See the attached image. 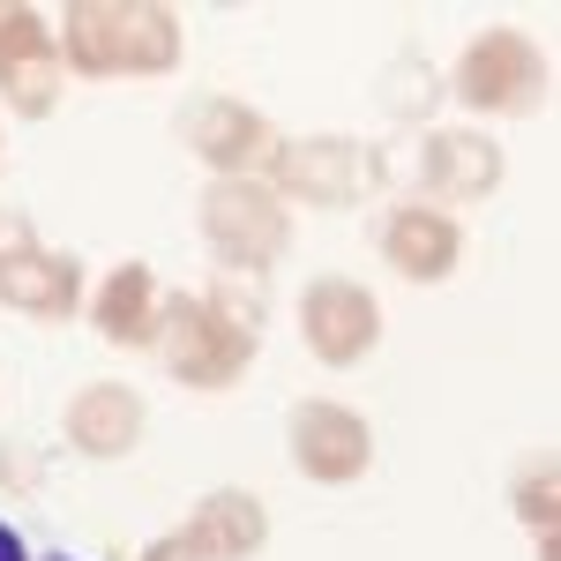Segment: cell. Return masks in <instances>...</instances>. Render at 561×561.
I'll list each match as a JSON object with an SVG mask.
<instances>
[{"mask_svg": "<svg viewBox=\"0 0 561 561\" xmlns=\"http://www.w3.org/2000/svg\"><path fill=\"white\" fill-rule=\"evenodd\" d=\"M60 45L83 76H173L180 15L158 0H76L60 15Z\"/></svg>", "mask_w": 561, "mask_h": 561, "instance_id": "cell-1", "label": "cell"}, {"mask_svg": "<svg viewBox=\"0 0 561 561\" xmlns=\"http://www.w3.org/2000/svg\"><path fill=\"white\" fill-rule=\"evenodd\" d=\"M203 240L217 248L225 270L262 277L270 262L285 255L293 217H285V203H277L270 180H210V187H203Z\"/></svg>", "mask_w": 561, "mask_h": 561, "instance_id": "cell-2", "label": "cell"}, {"mask_svg": "<svg viewBox=\"0 0 561 561\" xmlns=\"http://www.w3.org/2000/svg\"><path fill=\"white\" fill-rule=\"evenodd\" d=\"M158 345H165V367H173L187 389H225V382H240V367L255 359L262 337H248V330H232L225 314H210L203 293H180V300H165Z\"/></svg>", "mask_w": 561, "mask_h": 561, "instance_id": "cell-3", "label": "cell"}, {"mask_svg": "<svg viewBox=\"0 0 561 561\" xmlns=\"http://www.w3.org/2000/svg\"><path fill=\"white\" fill-rule=\"evenodd\" d=\"M457 98L472 113H539L547 105V53L524 31H486L457 60Z\"/></svg>", "mask_w": 561, "mask_h": 561, "instance_id": "cell-4", "label": "cell"}, {"mask_svg": "<svg viewBox=\"0 0 561 561\" xmlns=\"http://www.w3.org/2000/svg\"><path fill=\"white\" fill-rule=\"evenodd\" d=\"M277 203H314V210H345L359 187L375 180V158L345 142V135H307V142H277V158L262 165Z\"/></svg>", "mask_w": 561, "mask_h": 561, "instance_id": "cell-5", "label": "cell"}, {"mask_svg": "<svg viewBox=\"0 0 561 561\" xmlns=\"http://www.w3.org/2000/svg\"><path fill=\"white\" fill-rule=\"evenodd\" d=\"M180 142H187L217 180H255L262 165L277 158V128L262 121L255 105H240V98H195V105L180 113Z\"/></svg>", "mask_w": 561, "mask_h": 561, "instance_id": "cell-6", "label": "cell"}, {"mask_svg": "<svg viewBox=\"0 0 561 561\" xmlns=\"http://www.w3.org/2000/svg\"><path fill=\"white\" fill-rule=\"evenodd\" d=\"M300 337L314 359H330V367H352V359H367L375 337H382V307L367 285H352V277H314L300 300Z\"/></svg>", "mask_w": 561, "mask_h": 561, "instance_id": "cell-7", "label": "cell"}, {"mask_svg": "<svg viewBox=\"0 0 561 561\" xmlns=\"http://www.w3.org/2000/svg\"><path fill=\"white\" fill-rule=\"evenodd\" d=\"M0 98L23 121H45L60 105V45L38 8H0Z\"/></svg>", "mask_w": 561, "mask_h": 561, "instance_id": "cell-8", "label": "cell"}, {"mask_svg": "<svg viewBox=\"0 0 561 561\" xmlns=\"http://www.w3.org/2000/svg\"><path fill=\"white\" fill-rule=\"evenodd\" d=\"M293 465L322 486H345L375 465V434L352 404H330V397H307L293 404Z\"/></svg>", "mask_w": 561, "mask_h": 561, "instance_id": "cell-9", "label": "cell"}, {"mask_svg": "<svg viewBox=\"0 0 561 561\" xmlns=\"http://www.w3.org/2000/svg\"><path fill=\"white\" fill-rule=\"evenodd\" d=\"M382 255H389L397 277H412V285H442V277L457 270V255H465V232H457L442 210H427V203H404V210L382 225Z\"/></svg>", "mask_w": 561, "mask_h": 561, "instance_id": "cell-10", "label": "cell"}, {"mask_svg": "<svg viewBox=\"0 0 561 561\" xmlns=\"http://www.w3.org/2000/svg\"><path fill=\"white\" fill-rule=\"evenodd\" d=\"M262 539H270V517H262L255 494H240V486L210 494V502L187 517V531H180L187 561H248Z\"/></svg>", "mask_w": 561, "mask_h": 561, "instance_id": "cell-11", "label": "cell"}, {"mask_svg": "<svg viewBox=\"0 0 561 561\" xmlns=\"http://www.w3.org/2000/svg\"><path fill=\"white\" fill-rule=\"evenodd\" d=\"M98 337L105 345H158V330H165V293H158V277L142 270V262H121L105 285H98Z\"/></svg>", "mask_w": 561, "mask_h": 561, "instance_id": "cell-12", "label": "cell"}, {"mask_svg": "<svg viewBox=\"0 0 561 561\" xmlns=\"http://www.w3.org/2000/svg\"><path fill=\"white\" fill-rule=\"evenodd\" d=\"M502 187V150L472 128H442L427 135V195L442 203H479Z\"/></svg>", "mask_w": 561, "mask_h": 561, "instance_id": "cell-13", "label": "cell"}, {"mask_svg": "<svg viewBox=\"0 0 561 561\" xmlns=\"http://www.w3.org/2000/svg\"><path fill=\"white\" fill-rule=\"evenodd\" d=\"M68 442L83 457H128L135 442H142V397L128 382H90L68 404Z\"/></svg>", "mask_w": 561, "mask_h": 561, "instance_id": "cell-14", "label": "cell"}, {"mask_svg": "<svg viewBox=\"0 0 561 561\" xmlns=\"http://www.w3.org/2000/svg\"><path fill=\"white\" fill-rule=\"evenodd\" d=\"M0 300L23 307V314H68L83 300V277L68 255H45V248H23V255L0 262Z\"/></svg>", "mask_w": 561, "mask_h": 561, "instance_id": "cell-15", "label": "cell"}, {"mask_svg": "<svg viewBox=\"0 0 561 561\" xmlns=\"http://www.w3.org/2000/svg\"><path fill=\"white\" fill-rule=\"evenodd\" d=\"M203 300H210V314H225L232 330L262 337V277H248V270H217V285L203 293Z\"/></svg>", "mask_w": 561, "mask_h": 561, "instance_id": "cell-16", "label": "cell"}, {"mask_svg": "<svg viewBox=\"0 0 561 561\" xmlns=\"http://www.w3.org/2000/svg\"><path fill=\"white\" fill-rule=\"evenodd\" d=\"M517 517L539 531V539H554V524H561V479L554 465H531V472L517 479Z\"/></svg>", "mask_w": 561, "mask_h": 561, "instance_id": "cell-17", "label": "cell"}, {"mask_svg": "<svg viewBox=\"0 0 561 561\" xmlns=\"http://www.w3.org/2000/svg\"><path fill=\"white\" fill-rule=\"evenodd\" d=\"M23 248H38V240H31V225H23L15 210H0V262H8V255H23Z\"/></svg>", "mask_w": 561, "mask_h": 561, "instance_id": "cell-18", "label": "cell"}, {"mask_svg": "<svg viewBox=\"0 0 561 561\" xmlns=\"http://www.w3.org/2000/svg\"><path fill=\"white\" fill-rule=\"evenodd\" d=\"M0 561H31V554H23V531H15V524H0Z\"/></svg>", "mask_w": 561, "mask_h": 561, "instance_id": "cell-19", "label": "cell"}, {"mask_svg": "<svg viewBox=\"0 0 561 561\" xmlns=\"http://www.w3.org/2000/svg\"><path fill=\"white\" fill-rule=\"evenodd\" d=\"M142 561H187V547H180V531H173V539H158V547H150Z\"/></svg>", "mask_w": 561, "mask_h": 561, "instance_id": "cell-20", "label": "cell"}, {"mask_svg": "<svg viewBox=\"0 0 561 561\" xmlns=\"http://www.w3.org/2000/svg\"><path fill=\"white\" fill-rule=\"evenodd\" d=\"M539 561H561V547H554V539H539Z\"/></svg>", "mask_w": 561, "mask_h": 561, "instance_id": "cell-21", "label": "cell"}]
</instances>
